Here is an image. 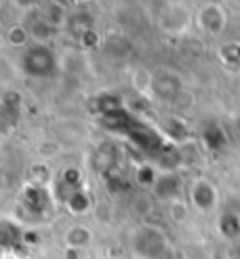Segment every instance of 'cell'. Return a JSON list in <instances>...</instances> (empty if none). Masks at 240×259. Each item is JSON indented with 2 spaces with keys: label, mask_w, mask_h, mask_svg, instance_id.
<instances>
[{
  "label": "cell",
  "mask_w": 240,
  "mask_h": 259,
  "mask_svg": "<svg viewBox=\"0 0 240 259\" xmlns=\"http://www.w3.org/2000/svg\"><path fill=\"white\" fill-rule=\"evenodd\" d=\"M227 23V15L221 9V5L209 3L205 7H200L198 11V25L200 30H205L209 36H221Z\"/></svg>",
  "instance_id": "obj_4"
},
{
  "label": "cell",
  "mask_w": 240,
  "mask_h": 259,
  "mask_svg": "<svg viewBox=\"0 0 240 259\" xmlns=\"http://www.w3.org/2000/svg\"><path fill=\"white\" fill-rule=\"evenodd\" d=\"M82 42L86 47H95L97 45V32L95 30H84L82 32Z\"/></svg>",
  "instance_id": "obj_19"
},
{
  "label": "cell",
  "mask_w": 240,
  "mask_h": 259,
  "mask_svg": "<svg viewBox=\"0 0 240 259\" xmlns=\"http://www.w3.org/2000/svg\"><path fill=\"white\" fill-rule=\"evenodd\" d=\"M49 200H51V192L42 186H34L30 184L25 188V204H28V209L34 211V213H44V209L49 206Z\"/></svg>",
  "instance_id": "obj_7"
},
{
  "label": "cell",
  "mask_w": 240,
  "mask_h": 259,
  "mask_svg": "<svg viewBox=\"0 0 240 259\" xmlns=\"http://www.w3.org/2000/svg\"><path fill=\"white\" fill-rule=\"evenodd\" d=\"M80 5H88V3H93V0H78Z\"/></svg>",
  "instance_id": "obj_21"
},
{
  "label": "cell",
  "mask_w": 240,
  "mask_h": 259,
  "mask_svg": "<svg viewBox=\"0 0 240 259\" xmlns=\"http://www.w3.org/2000/svg\"><path fill=\"white\" fill-rule=\"evenodd\" d=\"M30 177H32V184L34 186H42L46 188V184L51 181V171L46 164H34L30 169Z\"/></svg>",
  "instance_id": "obj_15"
},
{
  "label": "cell",
  "mask_w": 240,
  "mask_h": 259,
  "mask_svg": "<svg viewBox=\"0 0 240 259\" xmlns=\"http://www.w3.org/2000/svg\"><path fill=\"white\" fill-rule=\"evenodd\" d=\"M25 28H28L30 36L34 38V45H46L51 38H53V32H55L53 25H51V23L44 19L42 11L38 13L34 19H30L28 23H25Z\"/></svg>",
  "instance_id": "obj_6"
},
{
  "label": "cell",
  "mask_w": 240,
  "mask_h": 259,
  "mask_svg": "<svg viewBox=\"0 0 240 259\" xmlns=\"http://www.w3.org/2000/svg\"><path fill=\"white\" fill-rule=\"evenodd\" d=\"M66 204V209L72 213V215H84L91 211V196H88V192L82 188V190H76L74 194H70V198L63 202Z\"/></svg>",
  "instance_id": "obj_8"
},
{
  "label": "cell",
  "mask_w": 240,
  "mask_h": 259,
  "mask_svg": "<svg viewBox=\"0 0 240 259\" xmlns=\"http://www.w3.org/2000/svg\"><path fill=\"white\" fill-rule=\"evenodd\" d=\"M131 247H133V253L141 259H167L171 255L169 238L158 226L137 228L133 232Z\"/></svg>",
  "instance_id": "obj_1"
},
{
  "label": "cell",
  "mask_w": 240,
  "mask_h": 259,
  "mask_svg": "<svg viewBox=\"0 0 240 259\" xmlns=\"http://www.w3.org/2000/svg\"><path fill=\"white\" fill-rule=\"evenodd\" d=\"M169 215L175 219V222H183L185 215H187V206H185V202H181V200H173V202H169Z\"/></svg>",
  "instance_id": "obj_16"
},
{
  "label": "cell",
  "mask_w": 240,
  "mask_h": 259,
  "mask_svg": "<svg viewBox=\"0 0 240 259\" xmlns=\"http://www.w3.org/2000/svg\"><path fill=\"white\" fill-rule=\"evenodd\" d=\"M23 72L28 76H34V78H46L55 72V55L46 45H34L32 49L25 51L23 55Z\"/></svg>",
  "instance_id": "obj_2"
},
{
  "label": "cell",
  "mask_w": 240,
  "mask_h": 259,
  "mask_svg": "<svg viewBox=\"0 0 240 259\" xmlns=\"http://www.w3.org/2000/svg\"><path fill=\"white\" fill-rule=\"evenodd\" d=\"M63 259H82V251H80V249L66 247V253H63Z\"/></svg>",
  "instance_id": "obj_20"
},
{
  "label": "cell",
  "mask_w": 240,
  "mask_h": 259,
  "mask_svg": "<svg viewBox=\"0 0 240 259\" xmlns=\"http://www.w3.org/2000/svg\"><path fill=\"white\" fill-rule=\"evenodd\" d=\"M30 32H28V28L25 25H13V28H9V32H7V40H9V45L11 47H15V49H21V47H25L28 45V40H30Z\"/></svg>",
  "instance_id": "obj_13"
},
{
  "label": "cell",
  "mask_w": 240,
  "mask_h": 259,
  "mask_svg": "<svg viewBox=\"0 0 240 259\" xmlns=\"http://www.w3.org/2000/svg\"><path fill=\"white\" fill-rule=\"evenodd\" d=\"M131 80H133L135 91H139V93H148V91H152V93H154V74L148 72L146 68L133 70Z\"/></svg>",
  "instance_id": "obj_12"
},
{
  "label": "cell",
  "mask_w": 240,
  "mask_h": 259,
  "mask_svg": "<svg viewBox=\"0 0 240 259\" xmlns=\"http://www.w3.org/2000/svg\"><path fill=\"white\" fill-rule=\"evenodd\" d=\"M5 259H7V257H5ZM15 259H23V257H15Z\"/></svg>",
  "instance_id": "obj_22"
},
{
  "label": "cell",
  "mask_w": 240,
  "mask_h": 259,
  "mask_svg": "<svg viewBox=\"0 0 240 259\" xmlns=\"http://www.w3.org/2000/svg\"><path fill=\"white\" fill-rule=\"evenodd\" d=\"M158 177L160 175L154 171V166H152V164H141L135 171V179H137V184L141 186V188H154Z\"/></svg>",
  "instance_id": "obj_14"
},
{
  "label": "cell",
  "mask_w": 240,
  "mask_h": 259,
  "mask_svg": "<svg viewBox=\"0 0 240 259\" xmlns=\"http://www.w3.org/2000/svg\"><path fill=\"white\" fill-rule=\"evenodd\" d=\"M57 152H59V146L55 144V141H42V144L38 146V154H40L42 158H51V156H55Z\"/></svg>",
  "instance_id": "obj_17"
},
{
  "label": "cell",
  "mask_w": 240,
  "mask_h": 259,
  "mask_svg": "<svg viewBox=\"0 0 240 259\" xmlns=\"http://www.w3.org/2000/svg\"><path fill=\"white\" fill-rule=\"evenodd\" d=\"M219 234L227 240H234L240 236V217L236 213H223L217 222Z\"/></svg>",
  "instance_id": "obj_10"
},
{
  "label": "cell",
  "mask_w": 240,
  "mask_h": 259,
  "mask_svg": "<svg viewBox=\"0 0 240 259\" xmlns=\"http://www.w3.org/2000/svg\"><path fill=\"white\" fill-rule=\"evenodd\" d=\"M154 196L164 200V202H173V200H179V194H181V179L177 177L175 173H164L158 177L156 186L152 188Z\"/></svg>",
  "instance_id": "obj_5"
},
{
  "label": "cell",
  "mask_w": 240,
  "mask_h": 259,
  "mask_svg": "<svg viewBox=\"0 0 240 259\" xmlns=\"http://www.w3.org/2000/svg\"><path fill=\"white\" fill-rule=\"evenodd\" d=\"M40 236H38V232H32V230H23V244L25 247H32V244H38Z\"/></svg>",
  "instance_id": "obj_18"
},
{
  "label": "cell",
  "mask_w": 240,
  "mask_h": 259,
  "mask_svg": "<svg viewBox=\"0 0 240 259\" xmlns=\"http://www.w3.org/2000/svg\"><path fill=\"white\" fill-rule=\"evenodd\" d=\"M93 240V234L91 230L84 228V226H72L68 232H66V247H72V249H84L88 247Z\"/></svg>",
  "instance_id": "obj_9"
},
{
  "label": "cell",
  "mask_w": 240,
  "mask_h": 259,
  "mask_svg": "<svg viewBox=\"0 0 240 259\" xmlns=\"http://www.w3.org/2000/svg\"><path fill=\"white\" fill-rule=\"evenodd\" d=\"M219 194L209 179H198L194 181V186L189 188V202L194 204V209L200 213H209L217 206Z\"/></svg>",
  "instance_id": "obj_3"
},
{
  "label": "cell",
  "mask_w": 240,
  "mask_h": 259,
  "mask_svg": "<svg viewBox=\"0 0 240 259\" xmlns=\"http://www.w3.org/2000/svg\"><path fill=\"white\" fill-rule=\"evenodd\" d=\"M42 15H44V19H46L51 25H53V28H63V25L68 23V11H66V7L59 5V3H49V5H44Z\"/></svg>",
  "instance_id": "obj_11"
}]
</instances>
